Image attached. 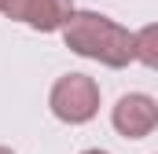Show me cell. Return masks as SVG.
Returning a JSON list of instances; mask_svg holds the SVG:
<instances>
[{"instance_id":"8992f818","label":"cell","mask_w":158,"mask_h":154,"mask_svg":"<svg viewBox=\"0 0 158 154\" xmlns=\"http://www.w3.org/2000/svg\"><path fill=\"white\" fill-rule=\"evenodd\" d=\"M81 154H110V151H99V147H92V151H81Z\"/></svg>"},{"instance_id":"3957f363","label":"cell","mask_w":158,"mask_h":154,"mask_svg":"<svg viewBox=\"0 0 158 154\" xmlns=\"http://www.w3.org/2000/svg\"><path fill=\"white\" fill-rule=\"evenodd\" d=\"M110 125L125 140H147L158 128V99L147 92H129L121 95L110 110Z\"/></svg>"},{"instance_id":"ba28073f","label":"cell","mask_w":158,"mask_h":154,"mask_svg":"<svg viewBox=\"0 0 158 154\" xmlns=\"http://www.w3.org/2000/svg\"><path fill=\"white\" fill-rule=\"evenodd\" d=\"M0 4H4V0H0Z\"/></svg>"},{"instance_id":"6da1fadb","label":"cell","mask_w":158,"mask_h":154,"mask_svg":"<svg viewBox=\"0 0 158 154\" xmlns=\"http://www.w3.org/2000/svg\"><path fill=\"white\" fill-rule=\"evenodd\" d=\"M59 33L66 40V48L81 59L103 63L110 70H121L132 63V30H125L121 22L99 15V11H77L74 7Z\"/></svg>"},{"instance_id":"52a82bcc","label":"cell","mask_w":158,"mask_h":154,"mask_svg":"<svg viewBox=\"0 0 158 154\" xmlns=\"http://www.w3.org/2000/svg\"><path fill=\"white\" fill-rule=\"evenodd\" d=\"M0 154H15V151H11V147H0Z\"/></svg>"},{"instance_id":"5b68a950","label":"cell","mask_w":158,"mask_h":154,"mask_svg":"<svg viewBox=\"0 0 158 154\" xmlns=\"http://www.w3.org/2000/svg\"><path fill=\"white\" fill-rule=\"evenodd\" d=\"M132 63L158 66V26H143L140 33H132Z\"/></svg>"},{"instance_id":"277c9868","label":"cell","mask_w":158,"mask_h":154,"mask_svg":"<svg viewBox=\"0 0 158 154\" xmlns=\"http://www.w3.org/2000/svg\"><path fill=\"white\" fill-rule=\"evenodd\" d=\"M0 11L11 22H22L37 33H59L74 11V0H4Z\"/></svg>"},{"instance_id":"7a4b0ae2","label":"cell","mask_w":158,"mask_h":154,"mask_svg":"<svg viewBox=\"0 0 158 154\" xmlns=\"http://www.w3.org/2000/svg\"><path fill=\"white\" fill-rule=\"evenodd\" d=\"M48 107L63 125H88L99 114V84H96V77L63 74L48 92Z\"/></svg>"}]
</instances>
